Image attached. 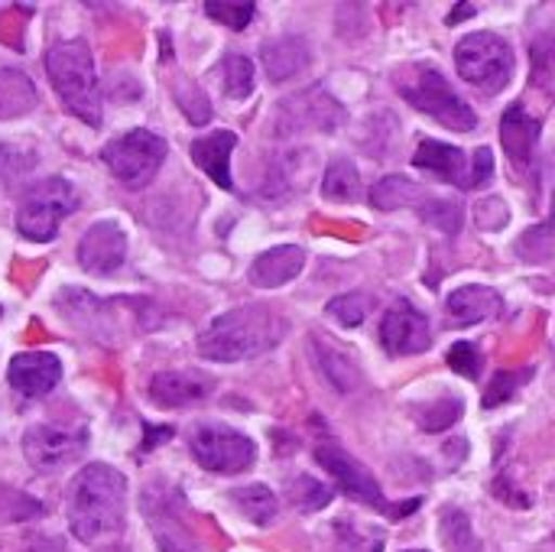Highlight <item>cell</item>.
Listing matches in <instances>:
<instances>
[{"label": "cell", "instance_id": "6da1fadb", "mask_svg": "<svg viewBox=\"0 0 555 552\" xmlns=\"http://www.w3.org/2000/svg\"><path fill=\"white\" fill-rule=\"evenodd\" d=\"M127 478L111 465H85L68 488V527L81 543H98L124 530Z\"/></svg>", "mask_w": 555, "mask_h": 552}, {"label": "cell", "instance_id": "7a4b0ae2", "mask_svg": "<svg viewBox=\"0 0 555 552\" xmlns=\"http://www.w3.org/2000/svg\"><path fill=\"white\" fill-rule=\"evenodd\" d=\"M286 335V319L276 316L267 306H241L224 316H218L202 335H198V351L208 361H247L257 358L270 348H276Z\"/></svg>", "mask_w": 555, "mask_h": 552}, {"label": "cell", "instance_id": "3957f363", "mask_svg": "<svg viewBox=\"0 0 555 552\" xmlns=\"http://www.w3.org/2000/svg\"><path fill=\"white\" fill-rule=\"evenodd\" d=\"M46 75L52 91L59 94L62 107L85 120L88 127H101V88H98V68L91 59V49L85 39H62L49 46Z\"/></svg>", "mask_w": 555, "mask_h": 552}, {"label": "cell", "instance_id": "277c9868", "mask_svg": "<svg viewBox=\"0 0 555 552\" xmlns=\"http://www.w3.org/2000/svg\"><path fill=\"white\" fill-rule=\"evenodd\" d=\"M400 91L416 111L436 117L449 130L465 133V130H475V124H478L475 111L455 94V88L433 65H406V72L400 78Z\"/></svg>", "mask_w": 555, "mask_h": 552}, {"label": "cell", "instance_id": "5b68a950", "mask_svg": "<svg viewBox=\"0 0 555 552\" xmlns=\"http://www.w3.org/2000/svg\"><path fill=\"white\" fill-rule=\"evenodd\" d=\"M75 208H78L75 185L62 176H49L23 195L16 208V231L33 244H49L59 234V224Z\"/></svg>", "mask_w": 555, "mask_h": 552}, {"label": "cell", "instance_id": "8992f818", "mask_svg": "<svg viewBox=\"0 0 555 552\" xmlns=\"http://www.w3.org/2000/svg\"><path fill=\"white\" fill-rule=\"evenodd\" d=\"M101 159L120 185L143 189L166 159V140L153 130H127L101 150Z\"/></svg>", "mask_w": 555, "mask_h": 552}, {"label": "cell", "instance_id": "52a82bcc", "mask_svg": "<svg viewBox=\"0 0 555 552\" xmlns=\"http://www.w3.org/2000/svg\"><path fill=\"white\" fill-rule=\"evenodd\" d=\"M455 65L468 85H478L481 91L494 94L514 75V49L494 33H475L459 42Z\"/></svg>", "mask_w": 555, "mask_h": 552}, {"label": "cell", "instance_id": "ba28073f", "mask_svg": "<svg viewBox=\"0 0 555 552\" xmlns=\"http://www.w3.org/2000/svg\"><path fill=\"white\" fill-rule=\"evenodd\" d=\"M315 462L335 478V485H338L348 498H354V501H361V504H367V508L387 511L390 517H406L410 511L420 508V501H406L403 508H390V504L384 501V491H380L377 478H374L358 459H351L341 446H335V442H322V446L315 449Z\"/></svg>", "mask_w": 555, "mask_h": 552}, {"label": "cell", "instance_id": "9c48e42d", "mask_svg": "<svg viewBox=\"0 0 555 552\" xmlns=\"http://www.w3.org/2000/svg\"><path fill=\"white\" fill-rule=\"evenodd\" d=\"M189 446H192L195 462L218 475H241L257 459V446L244 433L224 429V426H198Z\"/></svg>", "mask_w": 555, "mask_h": 552}, {"label": "cell", "instance_id": "30bf717a", "mask_svg": "<svg viewBox=\"0 0 555 552\" xmlns=\"http://www.w3.org/2000/svg\"><path fill=\"white\" fill-rule=\"evenodd\" d=\"M88 446L85 429H52V426H33L23 433V455L36 472H59L68 462H75Z\"/></svg>", "mask_w": 555, "mask_h": 552}, {"label": "cell", "instance_id": "8fae6325", "mask_svg": "<svg viewBox=\"0 0 555 552\" xmlns=\"http://www.w3.org/2000/svg\"><path fill=\"white\" fill-rule=\"evenodd\" d=\"M127 260V231L117 221H94L78 244L81 270L94 277H111Z\"/></svg>", "mask_w": 555, "mask_h": 552}, {"label": "cell", "instance_id": "7c38bea8", "mask_svg": "<svg viewBox=\"0 0 555 552\" xmlns=\"http://www.w3.org/2000/svg\"><path fill=\"white\" fill-rule=\"evenodd\" d=\"M176 501H182V498L166 495L159 485L156 488L150 485L146 495H143V514H146V521H150V527L156 534V543H159L163 552H198V543L192 540L189 527L176 514Z\"/></svg>", "mask_w": 555, "mask_h": 552}, {"label": "cell", "instance_id": "4fadbf2b", "mask_svg": "<svg viewBox=\"0 0 555 552\" xmlns=\"http://www.w3.org/2000/svg\"><path fill=\"white\" fill-rule=\"evenodd\" d=\"M380 342H384V348L390 355H416V351H426L429 342H433L429 338V322H426V316L413 303L400 299L384 316V322H380Z\"/></svg>", "mask_w": 555, "mask_h": 552}, {"label": "cell", "instance_id": "5bb4252c", "mask_svg": "<svg viewBox=\"0 0 555 552\" xmlns=\"http://www.w3.org/2000/svg\"><path fill=\"white\" fill-rule=\"evenodd\" d=\"M7 381L10 387L26 397V400H39L49 397L55 390V384L62 381V361L49 351H26L16 355L7 368Z\"/></svg>", "mask_w": 555, "mask_h": 552}, {"label": "cell", "instance_id": "9a60e30c", "mask_svg": "<svg viewBox=\"0 0 555 552\" xmlns=\"http://www.w3.org/2000/svg\"><path fill=\"white\" fill-rule=\"evenodd\" d=\"M211 387L215 384L205 374H195V371H163V374L150 377L146 394L163 410H182V407H192V403L205 400L211 394Z\"/></svg>", "mask_w": 555, "mask_h": 552}, {"label": "cell", "instance_id": "2e32d148", "mask_svg": "<svg viewBox=\"0 0 555 552\" xmlns=\"http://www.w3.org/2000/svg\"><path fill=\"white\" fill-rule=\"evenodd\" d=\"M302 267H306V251L296 244H283V247L260 254L250 264V283L257 290H276V286H286L289 280H296L302 273Z\"/></svg>", "mask_w": 555, "mask_h": 552}, {"label": "cell", "instance_id": "e0dca14e", "mask_svg": "<svg viewBox=\"0 0 555 552\" xmlns=\"http://www.w3.org/2000/svg\"><path fill=\"white\" fill-rule=\"evenodd\" d=\"M237 146V137L231 130H215L208 137H198L189 153H192V163L208 172L211 182H218L221 189H234L231 182V153Z\"/></svg>", "mask_w": 555, "mask_h": 552}, {"label": "cell", "instance_id": "ac0fdd59", "mask_svg": "<svg viewBox=\"0 0 555 552\" xmlns=\"http://www.w3.org/2000/svg\"><path fill=\"white\" fill-rule=\"evenodd\" d=\"M501 143H504L507 156L514 159V166L527 169L533 163V153L540 143V120H533L524 111V104H511L501 120Z\"/></svg>", "mask_w": 555, "mask_h": 552}, {"label": "cell", "instance_id": "d6986e66", "mask_svg": "<svg viewBox=\"0 0 555 552\" xmlns=\"http://www.w3.org/2000/svg\"><path fill=\"white\" fill-rule=\"evenodd\" d=\"M413 166L436 172L442 182H455L462 189H468V176H465V153L459 146H449L442 140H423L413 153Z\"/></svg>", "mask_w": 555, "mask_h": 552}, {"label": "cell", "instance_id": "ffe728a7", "mask_svg": "<svg viewBox=\"0 0 555 552\" xmlns=\"http://www.w3.org/2000/svg\"><path fill=\"white\" fill-rule=\"evenodd\" d=\"M452 325H475L501 312V296L488 286H462L446 303Z\"/></svg>", "mask_w": 555, "mask_h": 552}, {"label": "cell", "instance_id": "44dd1931", "mask_svg": "<svg viewBox=\"0 0 555 552\" xmlns=\"http://www.w3.org/2000/svg\"><path fill=\"white\" fill-rule=\"evenodd\" d=\"M283 111H293L296 130H302V127H312V130H335L338 120H341V107H338L322 88H312V91L299 94V98L289 101Z\"/></svg>", "mask_w": 555, "mask_h": 552}, {"label": "cell", "instance_id": "7402d4cb", "mask_svg": "<svg viewBox=\"0 0 555 552\" xmlns=\"http://www.w3.org/2000/svg\"><path fill=\"white\" fill-rule=\"evenodd\" d=\"M260 59H263L270 81H286L309 65V46L296 36H283V39L267 42L260 49Z\"/></svg>", "mask_w": 555, "mask_h": 552}, {"label": "cell", "instance_id": "603a6c76", "mask_svg": "<svg viewBox=\"0 0 555 552\" xmlns=\"http://www.w3.org/2000/svg\"><path fill=\"white\" fill-rule=\"evenodd\" d=\"M36 107V85L23 68L0 65V120L23 117Z\"/></svg>", "mask_w": 555, "mask_h": 552}, {"label": "cell", "instance_id": "cb8c5ba5", "mask_svg": "<svg viewBox=\"0 0 555 552\" xmlns=\"http://www.w3.org/2000/svg\"><path fill=\"white\" fill-rule=\"evenodd\" d=\"M312 351H315V361H319L322 374L332 381V387H338L341 394H351V390L361 387V371H358V364H354L345 351H338L332 342L312 338Z\"/></svg>", "mask_w": 555, "mask_h": 552}, {"label": "cell", "instance_id": "d4e9b609", "mask_svg": "<svg viewBox=\"0 0 555 552\" xmlns=\"http://www.w3.org/2000/svg\"><path fill=\"white\" fill-rule=\"evenodd\" d=\"M426 198H429V192L423 185H416L413 179H403V176H390V179L377 182L371 192V205L380 211H397V208H410V205L423 208Z\"/></svg>", "mask_w": 555, "mask_h": 552}, {"label": "cell", "instance_id": "484cf974", "mask_svg": "<svg viewBox=\"0 0 555 552\" xmlns=\"http://www.w3.org/2000/svg\"><path fill=\"white\" fill-rule=\"evenodd\" d=\"M322 195L332 202H354L361 195V176L351 159L328 163V169L322 176Z\"/></svg>", "mask_w": 555, "mask_h": 552}, {"label": "cell", "instance_id": "4316f807", "mask_svg": "<svg viewBox=\"0 0 555 552\" xmlns=\"http://www.w3.org/2000/svg\"><path fill=\"white\" fill-rule=\"evenodd\" d=\"M231 501H234V504L241 508V514H244L250 524H257V527H267V524L276 517V498H273V491L263 488V485L237 488V491H231Z\"/></svg>", "mask_w": 555, "mask_h": 552}, {"label": "cell", "instance_id": "83f0119b", "mask_svg": "<svg viewBox=\"0 0 555 552\" xmlns=\"http://www.w3.org/2000/svg\"><path fill=\"white\" fill-rule=\"evenodd\" d=\"M221 85H224V94L241 101L254 91V62L247 55H228L221 62Z\"/></svg>", "mask_w": 555, "mask_h": 552}, {"label": "cell", "instance_id": "f1b7e54d", "mask_svg": "<svg viewBox=\"0 0 555 552\" xmlns=\"http://www.w3.org/2000/svg\"><path fill=\"white\" fill-rule=\"evenodd\" d=\"M42 514V504L33 501L29 495L10 488V485H0V524H16V521H33Z\"/></svg>", "mask_w": 555, "mask_h": 552}, {"label": "cell", "instance_id": "f546056e", "mask_svg": "<svg viewBox=\"0 0 555 552\" xmlns=\"http://www.w3.org/2000/svg\"><path fill=\"white\" fill-rule=\"evenodd\" d=\"M517 251H520V257L524 260H533V264H540V260H546L550 254L555 251V211L550 221H543L540 228H530L520 241H517Z\"/></svg>", "mask_w": 555, "mask_h": 552}, {"label": "cell", "instance_id": "4dcf8cb0", "mask_svg": "<svg viewBox=\"0 0 555 552\" xmlns=\"http://www.w3.org/2000/svg\"><path fill=\"white\" fill-rule=\"evenodd\" d=\"M205 13L211 20H218L221 26H228V29H244L254 20L257 7L250 0H208Z\"/></svg>", "mask_w": 555, "mask_h": 552}, {"label": "cell", "instance_id": "1f68e13d", "mask_svg": "<svg viewBox=\"0 0 555 552\" xmlns=\"http://www.w3.org/2000/svg\"><path fill=\"white\" fill-rule=\"evenodd\" d=\"M289 501H293L299 511L312 514V511H322V508L332 501V488H328V485H322V482H315V478H309V475H302V478H296V482H293V488H289Z\"/></svg>", "mask_w": 555, "mask_h": 552}, {"label": "cell", "instance_id": "d6a6232c", "mask_svg": "<svg viewBox=\"0 0 555 552\" xmlns=\"http://www.w3.org/2000/svg\"><path fill=\"white\" fill-rule=\"evenodd\" d=\"M429 224H436L439 231H446V234H455L459 228H462V205L459 202H449V198H436V195H429L426 198V205L423 208H416Z\"/></svg>", "mask_w": 555, "mask_h": 552}, {"label": "cell", "instance_id": "836d02e7", "mask_svg": "<svg viewBox=\"0 0 555 552\" xmlns=\"http://www.w3.org/2000/svg\"><path fill=\"white\" fill-rule=\"evenodd\" d=\"M459 416H462V400H459V397H442V400L429 403L416 420H420V426H423L426 433H442V429H449Z\"/></svg>", "mask_w": 555, "mask_h": 552}, {"label": "cell", "instance_id": "e575fe53", "mask_svg": "<svg viewBox=\"0 0 555 552\" xmlns=\"http://www.w3.org/2000/svg\"><path fill=\"white\" fill-rule=\"evenodd\" d=\"M367 309H371V303H367V296H361V293L338 296V299H332V303H328V316H332V319H338V322H341V325H348V329L361 325V322H364V316H367Z\"/></svg>", "mask_w": 555, "mask_h": 552}, {"label": "cell", "instance_id": "d590c367", "mask_svg": "<svg viewBox=\"0 0 555 552\" xmlns=\"http://www.w3.org/2000/svg\"><path fill=\"white\" fill-rule=\"evenodd\" d=\"M527 377H530V371H507V374H498V377L491 381L488 394H485V407H488V410H494V407H501V403L514 400V394L524 387V381H527Z\"/></svg>", "mask_w": 555, "mask_h": 552}, {"label": "cell", "instance_id": "8d00e7d4", "mask_svg": "<svg viewBox=\"0 0 555 552\" xmlns=\"http://www.w3.org/2000/svg\"><path fill=\"white\" fill-rule=\"evenodd\" d=\"M33 166H36V156L29 150H20L13 143H3L0 146V179L3 182H13V179L26 176Z\"/></svg>", "mask_w": 555, "mask_h": 552}, {"label": "cell", "instance_id": "74e56055", "mask_svg": "<svg viewBox=\"0 0 555 552\" xmlns=\"http://www.w3.org/2000/svg\"><path fill=\"white\" fill-rule=\"evenodd\" d=\"M446 361H449V368H452L455 374H462V377H468V381H475V377L481 374V351H478L475 345H468V342L452 345L449 355H446Z\"/></svg>", "mask_w": 555, "mask_h": 552}, {"label": "cell", "instance_id": "f35d334b", "mask_svg": "<svg viewBox=\"0 0 555 552\" xmlns=\"http://www.w3.org/2000/svg\"><path fill=\"white\" fill-rule=\"evenodd\" d=\"M176 101L182 104V111H185V117L192 124H205L211 117V104H208V98L195 85H182L179 94H176Z\"/></svg>", "mask_w": 555, "mask_h": 552}, {"label": "cell", "instance_id": "ab89813d", "mask_svg": "<svg viewBox=\"0 0 555 552\" xmlns=\"http://www.w3.org/2000/svg\"><path fill=\"white\" fill-rule=\"evenodd\" d=\"M475 215H478V224H481L485 231H498V228L507 221L511 211H507V205H504L501 198H481Z\"/></svg>", "mask_w": 555, "mask_h": 552}, {"label": "cell", "instance_id": "60d3db41", "mask_svg": "<svg viewBox=\"0 0 555 552\" xmlns=\"http://www.w3.org/2000/svg\"><path fill=\"white\" fill-rule=\"evenodd\" d=\"M494 179V156L488 146H481L475 153V163H472V176H468V189H485L488 182Z\"/></svg>", "mask_w": 555, "mask_h": 552}, {"label": "cell", "instance_id": "b9f144b4", "mask_svg": "<svg viewBox=\"0 0 555 552\" xmlns=\"http://www.w3.org/2000/svg\"><path fill=\"white\" fill-rule=\"evenodd\" d=\"M475 10H478L475 3H462V7H455V10H452V13L446 16V23H449V26H455V23H462V20H465L468 13H475Z\"/></svg>", "mask_w": 555, "mask_h": 552}, {"label": "cell", "instance_id": "7bdbcfd3", "mask_svg": "<svg viewBox=\"0 0 555 552\" xmlns=\"http://www.w3.org/2000/svg\"><path fill=\"white\" fill-rule=\"evenodd\" d=\"M410 552H423V550H410Z\"/></svg>", "mask_w": 555, "mask_h": 552}, {"label": "cell", "instance_id": "ee69618b", "mask_svg": "<svg viewBox=\"0 0 555 552\" xmlns=\"http://www.w3.org/2000/svg\"><path fill=\"white\" fill-rule=\"evenodd\" d=\"M0 316H3V309H0Z\"/></svg>", "mask_w": 555, "mask_h": 552}]
</instances>
